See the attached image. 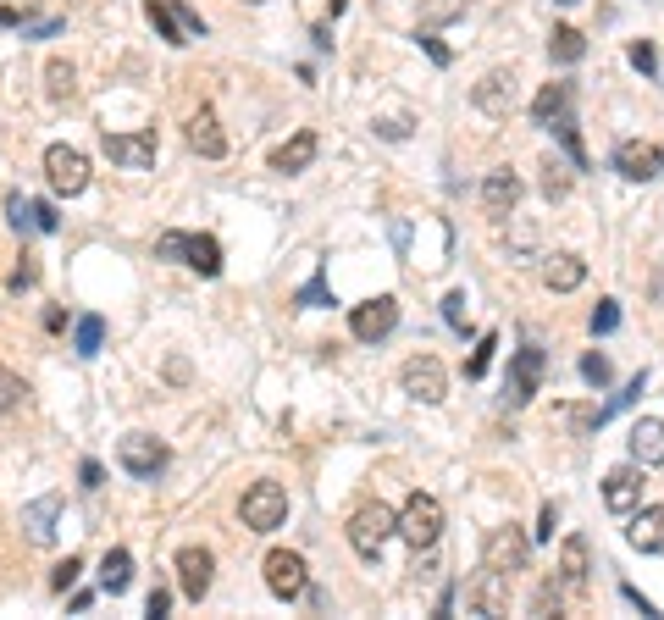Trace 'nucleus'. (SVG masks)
<instances>
[{
	"label": "nucleus",
	"instance_id": "393cba45",
	"mask_svg": "<svg viewBox=\"0 0 664 620\" xmlns=\"http://www.w3.org/2000/svg\"><path fill=\"white\" fill-rule=\"evenodd\" d=\"M504 582L510 576H498V571H482L471 587V609L476 615H504Z\"/></svg>",
	"mask_w": 664,
	"mask_h": 620
},
{
	"label": "nucleus",
	"instance_id": "4be33fe9",
	"mask_svg": "<svg viewBox=\"0 0 664 620\" xmlns=\"http://www.w3.org/2000/svg\"><path fill=\"white\" fill-rule=\"evenodd\" d=\"M543 283L554 288V294H570V288L587 283V261H581V255H548V261H543Z\"/></svg>",
	"mask_w": 664,
	"mask_h": 620
},
{
	"label": "nucleus",
	"instance_id": "8fccbe9b",
	"mask_svg": "<svg viewBox=\"0 0 664 620\" xmlns=\"http://www.w3.org/2000/svg\"><path fill=\"white\" fill-rule=\"evenodd\" d=\"M554 521H559L554 504H543V521H537V537H543V543H554Z\"/></svg>",
	"mask_w": 664,
	"mask_h": 620
},
{
	"label": "nucleus",
	"instance_id": "aec40b11",
	"mask_svg": "<svg viewBox=\"0 0 664 620\" xmlns=\"http://www.w3.org/2000/svg\"><path fill=\"white\" fill-rule=\"evenodd\" d=\"M178 261H183V266H194L200 277H216V272H222V244H216L211 233H183Z\"/></svg>",
	"mask_w": 664,
	"mask_h": 620
},
{
	"label": "nucleus",
	"instance_id": "c85d7f7f",
	"mask_svg": "<svg viewBox=\"0 0 664 620\" xmlns=\"http://www.w3.org/2000/svg\"><path fill=\"white\" fill-rule=\"evenodd\" d=\"M548 128H554V139L565 144L570 167H576V172H587V144H581V128H576V117H570V111H565V117H554V122H548Z\"/></svg>",
	"mask_w": 664,
	"mask_h": 620
},
{
	"label": "nucleus",
	"instance_id": "de8ad7c7",
	"mask_svg": "<svg viewBox=\"0 0 664 620\" xmlns=\"http://www.w3.org/2000/svg\"><path fill=\"white\" fill-rule=\"evenodd\" d=\"M166 609H172V593H166V587H155V593H150V604H144V615H155V620H161Z\"/></svg>",
	"mask_w": 664,
	"mask_h": 620
},
{
	"label": "nucleus",
	"instance_id": "dca6fc26",
	"mask_svg": "<svg viewBox=\"0 0 664 620\" xmlns=\"http://www.w3.org/2000/svg\"><path fill=\"white\" fill-rule=\"evenodd\" d=\"M631 460L642 465V471H653V465H664V421L659 416H642L637 427H631Z\"/></svg>",
	"mask_w": 664,
	"mask_h": 620
},
{
	"label": "nucleus",
	"instance_id": "f257e3e1",
	"mask_svg": "<svg viewBox=\"0 0 664 620\" xmlns=\"http://www.w3.org/2000/svg\"><path fill=\"white\" fill-rule=\"evenodd\" d=\"M399 532V510H393V504H360L355 515H349V549L360 554V560H377L382 554V543H388V537Z\"/></svg>",
	"mask_w": 664,
	"mask_h": 620
},
{
	"label": "nucleus",
	"instance_id": "603ef678",
	"mask_svg": "<svg viewBox=\"0 0 664 620\" xmlns=\"http://www.w3.org/2000/svg\"><path fill=\"white\" fill-rule=\"evenodd\" d=\"M327 6H332V17H338V12H344V6H349V0H327Z\"/></svg>",
	"mask_w": 664,
	"mask_h": 620
},
{
	"label": "nucleus",
	"instance_id": "a878e982",
	"mask_svg": "<svg viewBox=\"0 0 664 620\" xmlns=\"http://www.w3.org/2000/svg\"><path fill=\"white\" fill-rule=\"evenodd\" d=\"M570 111V84H543L537 89V100H532V122L537 128H548L554 117H565Z\"/></svg>",
	"mask_w": 664,
	"mask_h": 620
},
{
	"label": "nucleus",
	"instance_id": "a18cd8bd",
	"mask_svg": "<svg viewBox=\"0 0 664 620\" xmlns=\"http://www.w3.org/2000/svg\"><path fill=\"white\" fill-rule=\"evenodd\" d=\"M34 227H39V233H56V227H61L56 205H39V200H34Z\"/></svg>",
	"mask_w": 664,
	"mask_h": 620
},
{
	"label": "nucleus",
	"instance_id": "c03bdc74",
	"mask_svg": "<svg viewBox=\"0 0 664 620\" xmlns=\"http://www.w3.org/2000/svg\"><path fill=\"white\" fill-rule=\"evenodd\" d=\"M78 482H83L89 493H95L100 482H106V465H100V460H83V465H78Z\"/></svg>",
	"mask_w": 664,
	"mask_h": 620
},
{
	"label": "nucleus",
	"instance_id": "ea45409f",
	"mask_svg": "<svg viewBox=\"0 0 664 620\" xmlns=\"http://www.w3.org/2000/svg\"><path fill=\"white\" fill-rule=\"evenodd\" d=\"M543 194H548V200H565V194H570V178H565V167H554V161H548V167H543Z\"/></svg>",
	"mask_w": 664,
	"mask_h": 620
},
{
	"label": "nucleus",
	"instance_id": "7c9ffc66",
	"mask_svg": "<svg viewBox=\"0 0 664 620\" xmlns=\"http://www.w3.org/2000/svg\"><path fill=\"white\" fill-rule=\"evenodd\" d=\"M144 17L155 23V34H161L166 45H189V39H183V28H178V12H172V0H150V6H144Z\"/></svg>",
	"mask_w": 664,
	"mask_h": 620
},
{
	"label": "nucleus",
	"instance_id": "6ab92c4d",
	"mask_svg": "<svg viewBox=\"0 0 664 620\" xmlns=\"http://www.w3.org/2000/svg\"><path fill=\"white\" fill-rule=\"evenodd\" d=\"M189 144H194V150L205 155V161H222V155H227L222 122H216V111H211V106H200V111H194V117H189Z\"/></svg>",
	"mask_w": 664,
	"mask_h": 620
},
{
	"label": "nucleus",
	"instance_id": "7ed1b4c3",
	"mask_svg": "<svg viewBox=\"0 0 664 620\" xmlns=\"http://www.w3.org/2000/svg\"><path fill=\"white\" fill-rule=\"evenodd\" d=\"M238 515H244L249 532H277V526L288 521V493H283V482H255V488L244 493V504H238Z\"/></svg>",
	"mask_w": 664,
	"mask_h": 620
},
{
	"label": "nucleus",
	"instance_id": "c9c22d12",
	"mask_svg": "<svg viewBox=\"0 0 664 620\" xmlns=\"http://www.w3.org/2000/svg\"><path fill=\"white\" fill-rule=\"evenodd\" d=\"M45 89H50V100H67L72 95V61H50V67H45Z\"/></svg>",
	"mask_w": 664,
	"mask_h": 620
},
{
	"label": "nucleus",
	"instance_id": "79ce46f5",
	"mask_svg": "<svg viewBox=\"0 0 664 620\" xmlns=\"http://www.w3.org/2000/svg\"><path fill=\"white\" fill-rule=\"evenodd\" d=\"M78 571H83V565H78V560H72V554H67V560H61L56 571H50V587H56V593H67V587L78 582Z\"/></svg>",
	"mask_w": 664,
	"mask_h": 620
},
{
	"label": "nucleus",
	"instance_id": "49530a36",
	"mask_svg": "<svg viewBox=\"0 0 664 620\" xmlns=\"http://www.w3.org/2000/svg\"><path fill=\"white\" fill-rule=\"evenodd\" d=\"M421 50H427L432 61H438V67H449V45H443V39H432V34H421Z\"/></svg>",
	"mask_w": 664,
	"mask_h": 620
},
{
	"label": "nucleus",
	"instance_id": "09e8293b",
	"mask_svg": "<svg viewBox=\"0 0 664 620\" xmlns=\"http://www.w3.org/2000/svg\"><path fill=\"white\" fill-rule=\"evenodd\" d=\"M34 277H39V266H34V261H28V255H23V266H17V272H12V288H34Z\"/></svg>",
	"mask_w": 664,
	"mask_h": 620
},
{
	"label": "nucleus",
	"instance_id": "37998d69",
	"mask_svg": "<svg viewBox=\"0 0 664 620\" xmlns=\"http://www.w3.org/2000/svg\"><path fill=\"white\" fill-rule=\"evenodd\" d=\"M443 322H449L454 333H465V294H449V299H443Z\"/></svg>",
	"mask_w": 664,
	"mask_h": 620
},
{
	"label": "nucleus",
	"instance_id": "b1692460",
	"mask_svg": "<svg viewBox=\"0 0 664 620\" xmlns=\"http://www.w3.org/2000/svg\"><path fill=\"white\" fill-rule=\"evenodd\" d=\"M515 200H521V178L515 172H487V183H482L487 211H515Z\"/></svg>",
	"mask_w": 664,
	"mask_h": 620
},
{
	"label": "nucleus",
	"instance_id": "9d476101",
	"mask_svg": "<svg viewBox=\"0 0 664 620\" xmlns=\"http://www.w3.org/2000/svg\"><path fill=\"white\" fill-rule=\"evenodd\" d=\"M261 571H266V587H272L277 598H299L310 587V576H305V560L299 554H288V549H272L261 560Z\"/></svg>",
	"mask_w": 664,
	"mask_h": 620
},
{
	"label": "nucleus",
	"instance_id": "6e6552de",
	"mask_svg": "<svg viewBox=\"0 0 664 620\" xmlns=\"http://www.w3.org/2000/svg\"><path fill=\"white\" fill-rule=\"evenodd\" d=\"M615 172L626 183H653L664 172V150L653 139H620V150H615Z\"/></svg>",
	"mask_w": 664,
	"mask_h": 620
},
{
	"label": "nucleus",
	"instance_id": "ddd939ff",
	"mask_svg": "<svg viewBox=\"0 0 664 620\" xmlns=\"http://www.w3.org/2000/svg\"><path fill=\"white\" fill-rule=\"evenodd\" d=\"M604 504L615 515H631L642 504V465L631 460V465H615V471H609L604 477Z\"/></svg>",
	"mask_w": 664,
	"mask_h": 620
},
{
	"label": "nucleus",
	"instance_id": "72a5a7b5",
	"mask_svg": "<svg viewBox=\"0 0 664 620\" xmlns=\"http://www.w3.org/2000/svg\"><path fill=\"white\" fill-rule=\"evenodd\" d=\"M294 305H299V310H321V305H332V288H327V272H321V266L310 272V283L294 294Z\"/></svg>",
	"mask_w": 664,
	"mask_h": 620
},
{
	"label": "nucleus",
	"instance_id": "f8f14e48",
	"mask_svg": "<svg viewBox=\"0 0 664 620\" xmlns=\"http://www.w3.org/2000/svg\"><path fill=\"white\" fill-rule=\"evenodd\" d=\"M106 155L128 172H150L155 167V133H106Z\"/></svg>",
	"mask_w": 664,
	"mask_h": 620
},
{
	"label": "nucleus",
	"instance_id": "2eb2a0df",
	"mask_svg": "<svg viewBox=\"0 0 664 620\" xmlns=\"http://www.w3.org/2000/svg\"><path fill=\"white\" fill-rule=\"evenodd\" d=\"M56 515H61V493H45V499L23 504V537L28 543H56Z\"/></svg>",
	"mask_w": 664,
	"mask_h": 620
},
{
	"label": "nucleus",
	"instance_id": "4468645a",
	"mask_svg": "<svg viewBox=\"0 0 664 620\" xmlns=\"http://www.w3.org/2000/svg\"><path fill=\"white\" fill-rule=\"evenodd\" d=\"M211 571H216V554L211 549H200V543H194V549H183L178 554V587H183V598H194V604H200V598L211 593Z\"/></svg>",
	"mask_w": 664,
	"mask_h": 620
},
{
	"label": "nucleus",
	"instance_id": "864d4df0",
	"mask_svg": "<svg viewBox=\"0 0 664 620\" xmlns=\"http://www.w3.org/2000/svg\"><path fill=\"white\" fill-rule=\"evenodd\" d=\"M559 6H576V0H559Z\"/></svg>",
	"mask_w": 664,
	"mask_h": 620
},
{
	"label": "nucleus",
	"instance_id": "e433bc0d",
	"mask_svg": "<svg viewBox=\"0 0 664 620\" xmlns=\"http://www.w3.org/2000/svg\"><path fill=\"white\" fill-rule=\"evenodd\" d=\"M581 382H587V388H609V382H615V366H609L604 355H587L581 360Z\"/></svg>",
	"mask_w": 664,
	"mask_h": 620
},
{
	"label": "nucleus",
	"instance_id": "0eeeda50",
	"mask_svg": "<svg viewBox=\"0 0 664 620\" xmlns=\"http://www.w3.org/2000/svg\"><path fill=\"white\" fill-rule=\"evenodd\" d=\"M393 327H399V299L393 294L366 299V305H355V316H349V333H355L360 344H382Z\"/></svg>",
	"mask_w": 664,
	"mask_h": 620
},
{
	"label": "nucleus",
	"instance_id": "39448f33",
	"mask_svg": "<svg viewBox=\"0 0 664 620\" xmlns=\"http://www.w3.org/2000/svg\"><path fill=\"white\" fill-rule=\"evenodd\" d=\"M45 178H50V189L56 194H83L89 189V155L83 150H72V144H50L45 150Z\"/></svg>",
	"mask_w": 664,
	"mask_h": 620
},
{
	"label": "nucleus",
	"instance_id": "4c0bfd02",
	"mask_svg": "<svg viewBox=\"0 0 664 620\" xmlns=\"http://www.w3.org/2000/svg\"><path fill=\"white\" fill-rule=\"evenodd\" d=\"M493 349H498V333H482V338H476L471 360H465V377H482V371H487V360H493Z\"/></svg>",
	"mask_w": 664,
	"mask_h": 620
},
{
	"label": "nucleus",
	"instance_id": "58836bf2",
	"mask_svg": "<svg viewBox=\"0 0 664 620\" xmlns=\"http://www.w3.org/2000/svg\"><path fill=\"white\" fill-rule=\"evenodd\" d=\"M615 327H620V305L615 299H598L593 305V333H615Z\"/></svg>",
	"mask_w": 664,
	"mask_h": 620
},
{
	"label": "nucleus",
	"instance_id": "c756f323",
	"mask_svg": "<svg viewBox=\"0 0 664 620\" xmlns=\"http://www.w3.org/2000/svg\"><path fill=\"white\" fill-rule=\"evenodd\" d=\"M100 344H106V322H100V316H78V327H72V349H78V360H95Z\"/></svg>",
	"mask_w": 664,
	"mask_h": 620
},
{
	"label": "nucleus",
	"instance_id": "bb28decb",
	"mask_svg": "<svg viewBox=\"0 0 664 620\" xmlns=\"http://www.w3.org/2000/svg\"><path fill=\"white\" fill-rule=\"evenodd\" d=\"M128 582H133V554L106 549V560H100V587H106V593H128Z\"/></svg>",
	"mask_w": 664,
	"mask_h": 620
},
{
	"label": "nucleus",
	"instance_id": "473e14b6",
	"mask_svg": "<svg viewBox=\"0 0 664 620\" xmlns=\"http://www.w3.org/2000/svg\"><path fill=\"white\" fill-rule=\"evenodd\" d=\"M465 17V0H421V28H443Z\"/></svg>",
	"mask_w": 664,
	"mask_h": 620
},
{
	"label": "nucleus",
	"instance_id": "3c124183",
	"mask_svg": "<svg viewBox=\"0 0 664 620\" xmlns=\"http://www.w3.org/2000/svg\"><path fill=\"white\" fill-rule=\"evenodd\" d=\"M50 34H61V17H50V23H34V28H28V39H50Z\"/></svg>",
	"mask_w": 664,
	"mask_h": 620
},
{
	"label": "nucleus",
	"instance_id": "412c9836",
	"mask_svg": "<svg viewBox=\"0 0 664 620\" xmlns=\"http://www.w3.org/2000/svg\"><path fill=\"white\" fill-rule=\"evenodd\" d=\"M316 150H321V139L310 128H299L283 150H272V172H305L310 161H316Z\"/></svg>",
	"mask_w": 664,
	"mask_h": 620
},
{
	"label": "nucleus",
	"instance_id": "423d86ee",
	"mask_svg": "<svg viewBox=\"0 0 664 620\" xmlns=\"http://www.w3.org/2000/svg\"><path fill=\"white\" fill-rule=\"evenodd\" d=\"M482 571H498V576H515L526 571V537L515 526H493L482 543Z\"/></svg>",
	"mask_w": 664,
	"mask_h": 620
},
{
	"label": "nucleus",
	"instance_id": "5701e85b",
	"mask_svg": "<svg viewBox=\"0 0 664 620\" xmlns=\"http://www.w3.org/2000/svg\"><path fill=\"white\" fill-rule=\"evenodd\" d=\"M559 582L570 587V593H581L587 587V537H565V549H559Z\"/></svg>",
	"mask_w": 664,
	"mask_h": 620
},
{
	"label": "nucleus",
	"instance_id": "2f4dec72",
	"mask_svg": "<svg viewBox=\"0 0 664 620\" xmlns=\"http://www.w3.org/2000/svg\"><path fill=\"white\" fill-rule=\"evenodd\" d=\"M23 399H28V382L17 377V371L0 366V421L12 416V410H23Z\"/></svg>",
	"mask_w": 664,
	"mask_h": 620
},
{
	"label": "nucleus",
	"instance_id": "20e7f679",
	"mask_svg": "<svg viewBox=\"0 0 664 620\" xmlns=\"http://www.w3.org/2000/svg\"><path fill=\"white\" fill-rule=\"evenodd\" d=\"M399 382H404V394L421 399V405H443V394H449V371H443L438 355H410Z\"/></svg>",
	"mask_w": 664,
	"mask_h": 620
},
{
	"label": "nucleus",
	"instance_id": "9b49d317",
	"mask_svg": "<svg viewBox=\"0 0 664 620\" xmlns=\"http://www.w3.org/2000/svg\"><path fill=\"white\" fill-rule=\"evenodd\" d=\"M117 460L133 477H155V471H166V443H155L150 432H128V438L117 443Z\"/></svg>",
	"mask_w": 664,
	"mask_h": 620
},
{
	"label": "nucleus",
	"instance_id": "f03ea898",
	"mask_svg": "<svg viewBox=\"0 0 664 620\" xmlns=\"http://www.w3.org/2000/svg\"><path fill=\"white\" fill-rule=\"evenodd\" d=\"M399 532H404V543H410L415 554L432 549V543L443 537V504L432 499V493H410L404 510H399Z\"/></svg>",
	"mask_w": 664,
	"mask_h": 620
},
{
	"label": "nucleus",
	"instance_id": "a211bd4d",
	"mask_svg": "<svg viewBox=\"0 0 664 620\" xmlns=\"http://www.w3.org/2000/svg\"><path fill=\"white\" fill-rule=\"evenodd\" d=\"M626 537H631V549H642V554H664V504H648V510L631 515Z\"/></svg>",
	"mask_w": 664,
	"mask_h": 620
},
{
	"label": "nucleus",
	"instance_id": "1a4fd4ad",
	"mask_svg": "<svg viewBox=\"0 0 664 620\" xmlns=\"http://www.w3.org/2000/svg\"><path fill=\"white\" fill-rule=\"evenodd\" d=\"M543 371H548V355L537 344H526V349H515V360H510V405H532V394L543 388Z\"/></svg>",
	"mask_w": 664,
	"mask_h": 620
},
{
	"label": "nucleus",
	"instance_id": "a19ab883",
	"mask_svg": "<svg viewBox=\"0 0 664 620\" xmlns=\"http://www.w3.org/2000/svg\"><path fill=\"white\" fill-rule=\"evenodd\" d=\"M626 56H631V67H637V72H642V78H648V72H653V67H659V50H653V45H648V39H637V45H631V50H626Z\"/></svg>",
	"mask_w": 664,
	"mask_h": 620
},
{
	"label": "nucleus",
	"instance_id": "f704fd0d",
	"mask_svg": "<svg viewBox=\"0 0 664 620\" xmlns=\"http://www.w3.org/2000/svg\"><path fill=\"white\" fill-rule=\"evenodd\" d=\"M6 222H12L17 233H39V227H34V200H23V194H6Z\"/></svg>",
	"mask_w": 664,
	"mask_h": 620
},
{
	"label": "nucleus",
	"instance_id": "cd10ccee",
	"mask_svg": "<svg viewBox=\"0 0 664 620\" xmlns=\"http://www.w3.org/2000/svg\"><path fill=\"white\" fill-rule=\"evenodd\" d=\"M548 56H554L559 67H576V61L587 56V39H581V28H554V34H548Z\"/></svg>",
	"mask_w": 664,
	"mask_h": 620
},
{
	"label": "nucleus",
	"instance_id": "f3484780",
	"mask_svg": "<svg viewBox=\"0 0 664 620\" xmlns=\"http://www.w3.org/2000/svg\"><path fill=\"white\" fill-rule=\"evenodd\" d=\"M471 100H476V111H487V117H510L515 111V78L510 72H487Z\"/></svg>",
	"mask_w": 664,
	"mask_h": 620
}]
</instances>
